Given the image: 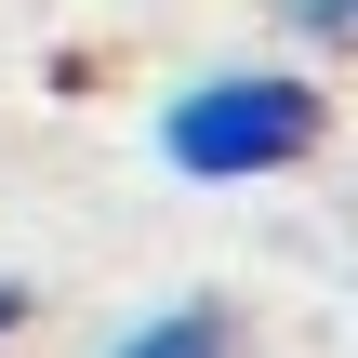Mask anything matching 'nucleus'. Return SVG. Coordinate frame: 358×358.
Listing matches in <instances>:
<instances>
[{
    "label": "nucleus",
    "instance_id": "nucleus-1",
    "mask_svg": "<svg viewBox=\"0 0 358 358\" xmlns=\"http://www.w3.org/2000/svg\"><path fill=\"white\" fill-rule=\"evenodd\" d=\"M332 133V93L306 66H199L173 106H159V159L186 186H266V173H306Z\"/></svg>",
    "mask_w": 358,
    "mask_h": 358
},
{
    "label": "nucleus",
    "instance_id": "nucleus-2",
    "mask_svg": "<svg viewBox=\"0 0 358 358\" xmlns=\"http://www.w3.org/2000/svg\"><path fill=\"white\" fill-rule=\"evenodd\" d=\"M106 358H239V306L226 292H173L133 332H106Z\"/></svg>",
    "mask_w": 358,
    "mask_h": 358
},
{
    "label": "nucleus",
    "instance_id": "nucleus-3",
    "mask_svg": "<svg viewBox=\"0 0 358 358\" xmlns=\"http://www.w3.org/2000/svg\"><path fill=\"white\" fill-rule=\"evenodd\" d=\"M292 27L306 40H358V0H292Z\"/></svg>",
    "mask_w": 358,
    "mask_h": 358
},
{
    "label": "nucleus",
    "instance_id": "nucleus-4",
    "mask_svg": "<svg viewBox=\"0 0 358 358\" xmlns=\"http://www.w3.org/2000/svg\"><path fill=\"white\" fill-rule=\"evenodd\" d=\"M27 319H40V292H27V279H0V345H13Z\"/></svg>",
    "mask_w": 358,
    "mask_h": 358
}]
</instances>
